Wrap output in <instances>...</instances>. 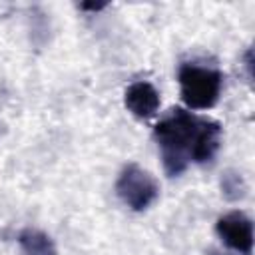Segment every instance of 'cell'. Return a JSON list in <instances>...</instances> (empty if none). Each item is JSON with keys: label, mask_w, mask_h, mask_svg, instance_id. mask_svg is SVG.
I'll return each instance as SVG.
<instances>
[{"label": "cell", "mask_w": 255, "mask_h": 255, "mask_svg": "<svg viewBox=\"0 0 255 255\" xmlns=\"http://www.w3.org/2000/svg\"><path fill=\"white\" fill-rule=\"evenodd\" d=\"M116 195L128 209L141 213V211L149 209L155 203V199L159 197V183L141 165L128 163L118 173Z\"/></svg>", "instance_id": "obj_3"}, {"label": "cell", "mask_w": 255, "mask_h": 255, "mask_svg": "<svg viewBox=\"0 0 255 255\" xmlns=\"http://www.w3.org/2000/svg\"><path fill=\"white\" fill-rule=\"evenodd\" d=\"M159 104H161L159 92L151 82H145V80L131 82L124 92V106L137 120L153 118L159 110Z\"/></svg>", "instance_id": "obj_5"}, {"label": "cell", "mask_w": 255, "mask_h": 255, "mask_svg": "<svg viewBox=\"0 0 255 255\" xmlns=\"http://www.w3.org/2000/svg\"><path fill=\"white\" fill-rule=\"evenodd\" d=\"M18 255H58V247L54 239L38 229V227H24L18 233Z\"/></svg>", "instance_id": "obj_6"}, {"label": "cell", "mask_w": 255, "mask_h": 255, "mask_svg": "<svg viewBox=\"0 0 255 255\" xmlns=\"http://www.w3.org/2000/svg\"><path fill=\"white\" fill-rule=\"evenodd\" d=\"M215 233L221 243L237 255L253 253V221L245 211L233 209L223 213L215 223Z\"/></svg>", "instance_id": "obj_4"}, {"label": "cell", "mask_w": 255, "mask_h": 255, "mask_svg": "<svg viewBox=\"0 0 255 255\" xmlns=\"http://www.w3.org/2000/svg\"><path fill=\"white\" fill-rule=\"evenodd\" d=\"M245 68H247V78L251 82V78H253V74H251V50L245 52Z\"/></svg>", "instance_id": "obj_9"}, {"label": "cell", "mask_w": 255, "mask_h": 255, "mask_svg": "<svg viewBox=\"0 0 255 255\" xmlns=\"http://www.w3.org/2000/svg\"><path fill=\"white\" fill-rule=\"evenodd\" d=\"M219 191L223 199L237 203L247 195V181L239 169H225L219 177Z\"/></svg>", "instance_id": "obj_7"}, {"label": "cell", "mask_w": 255, "mask_h": 255, "mask_svg": "<svg viewBox=\"0 0 255 255\" xmlns=\"http://www.w3.org/2000/svg\"><path fill=\"white\" fill-rule=\"evenodd\" d=\"M50 36V20L46 14H32L30 16V40L36 46H44Z\"/></svg>", "instance_id": "obj_8"}, {"label": "cell", "mask_w": 255, "mask_h": 255, "mask_svg": "<svg viewBox=\"0 0 255 255\" xmlns=\"http://www.w3.org/2000/svg\"><path fill=\"white\" fill-rule=\"evenodd\" d=\"M177 82L181 100L189 110H211L223 90V74L199 62H181Z\"/></svg>", "instance_id": "obj_2"}, {"label": "cell", "mask_w": 255, "mask_h": 255, "mask_svg": "<svg viewBox=\"0 0 255 255\" xmlns=\"http://www.w3.org/2000/svg\"><path fill=\"white\" fill-rule=\"evenodd\" d=\"M221 124L191 110L175 108L153 128L163 171L169 177L181 175L191 163L203 165L215 159L221 147Z\"/></svg>", "instance_id": "obj_1"}]
</instances>
